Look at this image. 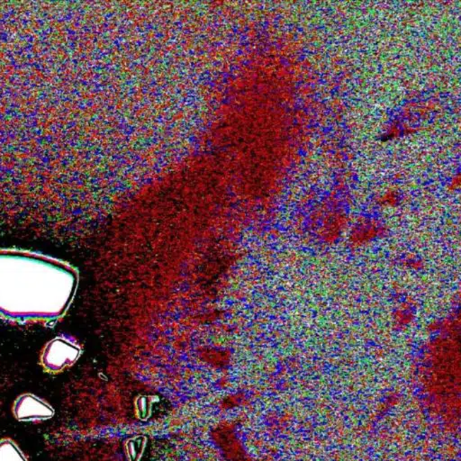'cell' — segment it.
Returning <instances> with one entry per match:
<instances>
[{"label":"cell","mask_w":461,"mask_h":461,"mask_svg":"<svg viewBox=\"0 0 461 461\" xmlns=\"http://www.w3.org/2000/svg\"><path fill=\"white\" fill-rule=\"evenodd\" d=\"M382 227L375 221H364L352 227L350 241L352 247H362L368 245L380 235Z\"/></svg>","instance_id":"1"}]
</instances>
